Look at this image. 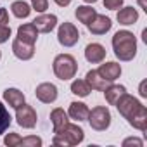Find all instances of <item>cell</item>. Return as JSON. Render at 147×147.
Listing matches in <instances>:
<instances>
[{"instance_id": "obj_4", "label": "cell", "mask_w": 147, "mask_h": 147, "mask_svg": "<svg viewBox=\"0 0 147 147\" xmlns=\"http://www.w3.org/2000/svg\"><path fill=\"white\" fill-rule=\"evenodd\" d=\"M111 119H113L111 118V111L106 106L94 107L88 113V118H87V121L90 123L92 130H95V131H106L111 126Z\"/></svg>"}, {"instance_id": "obj_26", "label": "cell", "mask_w": 147, "mask_h": 147, "mask_svg": "<svg viewBox=\"0 0 147 147\" xmlns=\"http://www.w3.org/2000/svg\"><path fill=\"white\" fill-rule=\"evenodd\" d=\"M21 145L23 147H42L43 145V140L36 135H28L24 138H21Z\"/></svg>"}, {"instance_id": "obj_5", "label": "cell", "mask_w": 147, "mask_h": 147, "mask_svg": "<svg viewBox=\"0 0 147 147\" xmlns=\"http://www.w3.org/2000/svg\"><path fill=\"white\" fill-rule=\"evenodd\" d=\"M142 107H145L137 97H133V95H130V94H123L121 97H119V100L116 102V109H118V113L128 121L130 118H133Z\"/></svg>"}, {"instance_id": "obj_28", "label": "cell", "mask_w": 147, "mask_h": 147, "mask_svg": "<svg viewBox=\"0 0 147 147\" xmlns=\"http://www.w3.org/2000/svg\"><path fill=\"white\" fill-rule=\"evenodd\" d=\"M47 9H49V0H31V11H36L38 14H42Z\"/></svg>"}, {"instance_id": "obj_8", "label": "cell", "mask_w": 147, "mask_h": 147, "mask_svg": "<svg viewBox=\"0 0 147 147\" xmlns=\"http://www.w3.org/2000/svg\"><path fill=\"white\" fill-rule=\"evenodd\" d=\"M35 95H36V99H38L40 102H43V104H52V102L57 100V87H55L54 83H50V82H43V83H40V85L36 87Z\"/></svg>"}, {"instance_id": "obj_12", "label": "cell", "mask_w": 147, "mask_h": 147, "mask_svg": "<svg viewBox=\"0 0 147 147\" xmlns=\"http://www.w3.org/2000/svg\"><path fill=\"white\" fill-rule=\"evenodd\" d=\"M97 73H99V75H100L106 82L113 83V82H116V80L121 76V64H118V62H114V61L104 62V64L99 66Z\"/></svg>"}, {"instance_id": "obj_2", "label": "cell", "mask_w": 147, "mask_h": 147, "mask_svg": "<svg viewBox=\"0 0 147 147\" xmlns=\"http://www.w3.org/2000/svg\"><path fill=\"white\" fill-rule=\"evenodd\" d=\"M83 140H85L83 128L75 125V123H67L61 131L54 133L52 144L54 145H61V147H75V145H80Z\"/></svg>"}, {"instance_id": "obj_23", "label": "cell", "mask_w": 147, "mask_h": 147, "mask_svg": "<svg viewBox=\"0 0 147 147\" xmlns=\"http://www.w3.org/2000/svg\"><path fill=\"white\" fill-rule=\"evenodd\" d=\"M128 125L133 126L135 130L145 131V130H147V107H142L133 118H130V119H128Z\"/></svg>"}, {"instance_id": "obj_34", "label": "cell", "mask_w": 147, "mask_h": 147, "mask_svg": "<svg viewBox=\"0 0 147 147\" xmlns=\"http://www.w3.org/2000/svg\"><path fill=\"white\" fill-rule=\"evenodd\" d=\"M54 2L59 5V7H67L71 4V0H54Z\"/></svg>"}, {"instance_id": "obj_15", "label": "cell", "mask_w": 147, "mask_h": 147, "mask_svg": "<svg viewBox=\"0 0 147 147\" xmlns=\"http://www.w3.org/2000/svg\"><path fill=\"white\" fill-rule=\"evenodd\" d=\"M116 19H118V23L123 24V26H131V24H135V23L138 21V11H137L135 7H131V5L121 7V9L118 11V14H116Z\"/></svg>"}, {"instance_id": "obj_9", "label": "cell", "mask_w": 147, "mask_h": 147, "mask_svg": "<svg viewBox=\"0 0 147 147\" xmlns=\"http://www.w3.org/2000/svg\"><path fill=\"white\" fill-rule=\"evenodd\" d=\"M33 24H35V28L38 30V33H50V31H54L55 26H57V16H55V14L42 12V14H38V16L33 19Z\"/></svg>"}, {"instance_id": "obj_22", "label": "cell", "mask_w": 147, "mask_h": 147, "mask_svg": "<svg viewBox=\"0 0 147 147\" xmlns=\"http://www.w3.org/2000/svg\"><path fill=\"white\" fill-rule=\"evenodd\" d=\"M75 16H76V19H78L80 23H83V24L87 26V24L97 16V12H95V9L88 4V5H80V7H76Z\"/></svg>"}, {"instance_id": "obj_14", "label": "cell", "mask_w": 147, "mask_h": 147, "mask_svg": "<svg viewBox=\"0 0 147 147\" xmlns=\"http://www.w3.org/2000/svg\"><path fill=\"white\" fill-rule=\"evenodd\" d=\"M88 113H90L88 106H87L85 102H78V100L71 102V104H69V109H67V116H69L71 119L78 121V123H80V121H87Z\"/></svg>"}, {"instance_id": "obj_36", "label": "cell", "mask_w": 147, "mask_h": 147, "mask_svg": "<svg viewBox=\"0 0 147 147\" xmlns=\"http://www.w3.org/2000/svg\"><path fill=\"white\" fill-rule=\"evenodd\" d=\"M142 40L147 43V30H144V31H142Z\"/></svg>"}, {"instance_id": "obj_24", "label": "cell", "mask_w": 147, "mask_h": 147, "mask_svg": "<svg viewBox=\"0 0 147 147\" xmlns=\"http://www.w3.org/2000/svg\"><path fill=\"white\" fill-rule=\"evenodd\" d=\"M71 92L75 94V95H78V97H88L90 92H92V88H90V85L87 83V80H73V83H71Z\"/></svg>"}, {"instance_id": "obj_20", "label": "cell", "mask_w": 147, "mask_h": 147, "mask_svg": "<svg viewBox=\"0 0 147 147\" xmlns=\"http://www.w3.org/2000/svg\"><path fill=\"white\" fill-rule=\"evenodd\" d=\"M85 80H87V83L90 85V88H92V90H99V92H102V90L109 85V82H106V80L99 75L97 69H90V71L87 73Z\"/></svg>"}, {"instance_id": "obj_11", "label": "cell", "mask_w": 147, "mask_h": 147, "mask_svg": "<svg viewBox=\"0 0 147 147\" xmlns=\"http://www.w3.org/2000/svg\"><path fill=\"white\" fill-rule=\"evenodd\" d=\"M12 54L19 61H30L35 55V43H26L19 38H14L12 42Z\"/></svg>"}, {"instance_id": "obj_30", "label": "cell", "mask_w": 147, "mask_h": 147, "mask_svg": "<svg viewBox=\"0 0 147 147\" xmlns=\"http://www.w3.org/2000/svg\"><path fill=\"white\" fill-rule=\"evenodd\" d=\"M121 145H123V147H128V145L142 147V145H144V140H142V138H138V137H128V138H125V140L121 142Z\"/></svg>"}, {"instance_id": "obj_38", "label": "cell", "mask_w": 147, "mask_h": 147, "mask_svg": "<svg viewBox=\"0 0 147 147\" xmlns=\"http://www.w3.org/2000/svg\"><path fill=\"white\" fill-rule=\"evenodd\" d=\"M0 61H2V52H0Z\"/></svg>"}, {"instance_id": "obj_37", "label": "cell", "mask_w": 147, "mask_h": 147, "mask_svg": "<svg viewBox=\"0 0 147 147\" xmlns=\"http://www.w3.org/2000/svg\"><path fill=\"white\" fill-rule=\"evenodd\" d=\"M83 2H85V4H90V5H92V4H95V2H97V0H83Z\"/></svg>"}, {"instance_id": "obj_6", "label": "cell", "mask_w": 147, "mask_h": 147, "mask_svg": "<svg viewBox=\"0 0 147 147\" xmlns=\"http://www.w3.org/2000/svg\"><path fill=\"white\" fill-rule=\"evenodd\" d=\"M80 40V31L73 23H61L57 28V42L62 47H75Z\"/></svg>"}, {"instance_id": "obj_21", "label": "cell", "mask_w": 147, "mask_h": 147, "mask_svg": "<svg viewBox=\"0 0 147 147\" xmlns=\"http://www.w3.org/2000/svg\"><path fill=\"white\" fill-rule=\"evenodd\" d=\"M11 12L18 19H26L31 14V5L28 2H24V0H16V2L11 4Z\"/></svg>"}, {"instance_id": "obj_3", "label": "cell", "mask_w": 147, "mask_h": 147, "mask_svg": "<svg viewBox=\"0 0 147 147\" xmlns=\"http://www.w3.org/2000/svg\"><path fill=\"white\" fill-rule=\"evenodd\" d=\"M52 69H54V75L59 80L67 82V80H73L76 76L78 62L71 54H59V55H55V59L52 62Z\"/></svg>"}, {"instance_id": "obj_17", "label": "cell", "mask_w": 147, "mask_h": 147, "mask_svg": "<svg viewBox=\"0 0 147 147\" xmlns=\"http://www.w3.org/2000/svg\"><path fill=\"white\" fill-rule=\"evenodd\" d=\"M16 38H19L26 43H35L36 38H38V30L35 28L33 23H24L18 28V36Z\"/></svg>"}, {"instance_id": "obj_29", "label": "cell", "mask_w": 147, "mask_h": 147, "mask_svg": "<svg viewBox=\"0 0 147 147\" xmlns=\"http://www.w3.org/2000/svg\"><path fill=\"white\" fill-rule=\"evenodd\" d=\"M11 35H12V31H11L9 24H0V43H5L11 38Z\"/></svg>"}, {"instance_id": "obj_16", "label": "cell", "mask_w": 147, "mask_h": 147, "mask_svg": "<svg viewBox=\"0 0 147 147\" xmlns=\"http://www.w3.org/2000/svg\"><path fill=\"white\" fill-rule=\"evenodd\" d=\"M4 102L9 104L12 109H18L19 106H23L26 102V97H24V94L19 88H12L11 87V88L4 90Z\"/></svg>"}, {"instance_id": "obj_31", "label": "cell", "mask_w": 147, "mask_h": 147, "mask_svg": "<svg viewBox=\"0 0 147 147\" xmlns=\"http://www.w3.org/2000/svg\"><path fill=\"white\" fill-rule=\"evenodd\" d=\"M123 2L125 0H104V7L109 11H118L123 7Z\"/></svg>"}, {"instance_id": "obj_10", "label": "cell", "mask_w": 147, "mask_h": 147, "mask_svg": "<svg viewBox=\"0 0 147 147\" xmlns=\"http://www.w3.org/2000/svg\"><path fill=\"white\" fill-rule=\"evenodd\" d=\"M87 28H88V31L92 33V35H97V36H100V35H106L107 31H111V28H113V23H111V19L107 18V16H102V14H97L88 24H87Z\"/></svg>"}, {"instance_id": "obj_7", "label": "cell", "mask_w": 147, "mask_h": 147, "mask_svg": "<svg viewBox=\"0 0 147 147\" xmlns=\"http://www.w3.org/2000/svg\"><path fill=\"white\" fill-rule=\"evenodd\" d=\"M16 121L21 128H26V130H31L36 126V121H38V114L35 111L33 106L30 104H23L16 109Z\"/></svg>"}, {"instance_id": "obj_25", "label": "cell", "mask_w": 147, "mask_h": 147, "mask_svg": "<svg viewBox=\"0 0 147 147\" xmlns=\"http://www.w3.org/2000/svg\"><path fill=\"white\" fill-rule=\"evenodd\" d=\"M11 123H12V116H11L9 109H7L2 102H0V135H4V133L9 130Z\"/></svg>"}, {"instance_id": "obj_13", "label": "cell", "mask_w": 147, "mask_h": 147, "mask_svg": "<svg viewBox=\"0 0 147 147\" xmlns=\"http://www.w3.org/2000/svg\"><path fill=\"white\" fill-rule=\"evenodd\" d=\"M85 59L90 64H100L106 59V47L100 43H88L85 47Z\"/></svg>"}, {"instance_id": "obj_32", "label": "cell", "mask_w": 147, "mask_h": 147, "mask_svg": "<svg viewBox=\"0 0 147 147\" xmlns=\"http://www.w3.org/2000/svg\"><path fill=\"white\" fill-rule=\"evenodd\" d=\"M0 24H9V12L4 7H0Z\"/></svg>"}, {"instance_id": "obj_33", "label": "cell", "mask_w": 147, "mask_h": 147, "mask_svg": "<svg viewBox=\"0 0 147 147\" xmlns=\"http://www.w3.org/2000/svg\"><path fill=\"white\" fill-rule=\"evenodd\" d=\"M138 94H140L142 99L147 97V80H142V82H140V85H138Z\"/></svg>"}, {"instance_id": "obj_1", "label": "cell", "mask_w": 147, "mask_h": 147, "mask_svg": "<svg viewBox=\"0 0 147 147\" xmlns=\"http://www.w3.org/2000/svg\"><path fill=\"white\" fill-rule=\"evenodd\" d=\"M113 50H114V55L123 61V62H128V61H133V57L137 55V38L131 31L128 30H119L114 33L113 40Z\"/></svg>"}, {"instance_id": "obj_19", "label": "cell", "mask_w": 147, "mask_h": 147, "mask_svg": "<svg viewBox=\"0 0 147 147\" xmlns=\"http://www.w3.org/2000/svg\"><path fill=\"white\" fill-rule=\"evenodd\" d=\"M104 97H106V102L109 104V106H116V102L119 100V97L123 95V94H126V87H123V85H113V83H109L104 90Z\"/></svg>"}, {"instance_id": "obj_27", "label": "cell", "mask_w": 147, "mask_h": 147, "mask_svg": "<svg viewBox=\"0 0 147 147\" xmlns=\"http://www.w3.org/2000/svg\"><path fill=\"white\" fill-rule=\"evenodd\" d=\"M21 138L23 137H19L18 133H7L4 137V144L7 147H21Z\"/></svg>"}, {"instance_id": "obj_18", "label": "cell", "mask_w": 147, "mask_h": 147, "mask_svg": "<svg viewBox=\"0 0 147 147\" xmlns=\"http://www.w3.org/2000/svg\"><path fill=\"white\" fill-rule=\"evenodd\" d=\"M50 121H52V130H54V133H57V131H61V130L69 123V116H67V113H66L64 109L55 107V109H52V113H50Z\"/></svg>"}, {"instance_id": "obj_35", "label": "cell", "mask_w": 147, "mask_h": 147, "mask_svg": "<svg viewBox=\"0 0 147 147\" xmlns=\"http://www.w3.org/2000/svg\"><path fill=\"white\" fill-rule=\"evenodd\" d=\"M138 5H140V9H144V11L147 12V5H145V0H138Z\"/></svg>"}]
</instances>
